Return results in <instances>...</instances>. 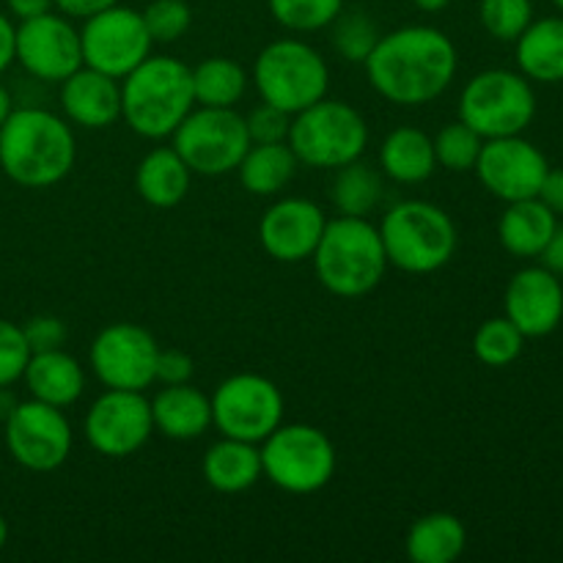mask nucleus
Instances as JSON below:
<instances>
[{"mask_svg":"<svg viewBox=\"0 0 563 563\" xmlns=\"http://www.w3.org/2000/svg\"><path fill=\"white\" fill-rule=\"evenodd\" d=\"M363 66L379 97L399 108H421L449 91L460 55L438 27L405 25L383 33Z\"/></svg>","mask_w":563,"mask_h":563,"instance_id":"f257e3e1","label":"nucleus"},{"mask_svg":"<svg viewBox=\"0 0 563 563\" xmlns=\"http://www.w3.org/2000/svg\"><path fill=\"white\" fill-rule=\"evenodd\" d=\"M77 143L69 121L44 108H16L0 126V168L14 185L44 190L75 168Z\"/></svg>","mask_w":563,"mask_h":563,"instance_id":"f03ea898","label":"nucleus"},{"mask_svg":"<svg viewBox=\"0 0 563 563\" xmlns=\"http://www.w3.org/2000/svg\"><path fill=\"white\" fill-rule=\"evenodd\" d=\"M196 108L192 69L170 55H148L121 77V119L148 141H163Z\"/></svg>","mask_w":563,"mask_h":563,"instance_id":"7ed1b4c3","label":"nucleus"},{"mask_svg":"<svg viewBox=\"0 0 563 563\" xmlns=\"http://www.w3.org/2000/svg\"><path fill=\"white\" fill-rule=\"evenodd\" d=\"M319 284L335 297L355 300L379 286L388 269L383 236L368 218L328 220L311 256Z\"/></svg>","mask_w":563,"mask_h":563,"instance_id":"20e7f679","label":"nucleus"},{"mask_svg":"<svg viewBox=\"0 0 563 563\" xmlns=\"http://www.w3.org/2000/svg\"><path fill=\"white\" fill-rule=\"evenodd\" d=\"M388 264L412 275L443 269L456 253V225L445 209L429 201H401L377 225Z\"/></svg>","mask_w":563,"mask_h":563,"instance_id":"39448f33","label":"nucleus"},{"mask_svg":"<svg viewBox=\"0 0 563 563\" xmlns=\"http://www.w3.org/2000/svg\"><path fill=\"white\" fill-rule=\"evenodd\" d=\"M286 143L306 168H341L363 157L368 146V124L361 110L324 97L291 115Z\"/></svg>","mask_w":563,"mask_h":563,"instance_id":"423d86ee","label":"nucleus"},{"mask_svg":"<svg viewBox=\"0 0 563 563\" xmlns=\"http://www.w3.org/2000/svg\"><path fill=\"white\" fill-rule=\"evenodd\" d=\"M253 82L262 102L295 115L328 97L330 69L319 49L302 38H278L258 53Z\"/></svg>","mask_w":563,"mask_h":563,"instance_id":"0eeeda50","label":"nucleus"},{"mask_svg":"<svg viewBox=\"0 0 563 563\" xmlns=\"http://www.w3.org/2000/svg\"><path fill=\"white\" fill-rule=\"evenodd\" d=\"M262 476L289 495H311L328 487L335 473V449L328 434L308 423H280L258 443Z\"/></svg>","mask_w":563,"mask_h":563,"instance_id":"6e6552de","label":"nucleus"},{"mask_svg":"<svg viewBox=\"0 0 563 563\" xmlns=\"http://www.w3.org/2000/svg\"><path fill=\"white\" fill-rule=\"evenodd\" d=\"M537 115V93L522 71L487 69L467 80L460 97V121L484 141L522 135Z\"/></svg>","mask_w":563,"mask_h":563,"instance_id":"1a4fd4ad","label":"nucleus"},{"mask_svg":"<svg viewBox=\"0 0 563 563\" xmlns=\"http://www.w3.org/2000/svg\"><path fill=\"white\" fill-rule=\"evenodd\" d=\"M174 148L192 176H225L236 170L251 148L245 115L234 108H192L176 126Z\"/></svg>","mask_w":563,"mask_h":563,"instance_id":"9d476101","label":"nucleus"},{"mask_svg":"<svg viewBox=\"0 0 563 563\" xmlns=\"http://www.w3.org/2000/svg\"><path fill=\"white\" fill-rule=\"evenodd\" d=\"M212 423L223 438L262 443L284 423V394L262 374H234L214 388Z\"/></svg>","mask_w":563,"mask_h":563,"instance_id":"9b49d317","label":"nucleus"},{"mask_svg":"<svg viewBox=\"0 0 563 563\" xmlns=\"http://www.w3.org/2000/svg\"><path fill=\"white\" fill-rule=\"evenodd\" d=\"M80 44L82 64L104 71L115 80H121L137 64H143L154 47L141 11L119 3L82 20Z\"/></svg>","mask_w":563,"mask_h":563,"instance_id":"f8f14e48","label":"nucleus"},{"mask_svg":"<svg viewBox=\"0 0 563 563\" xmlns=\"http://www.w3.org/2000/svg\"><path fill=\"white\" fill-rule=\"evenodd\" d=\"M5 449L16 465L33 473L58 471L71 454V427L64 410L44 401H16L5 418Z\"/></svg>","mask_w":563,"mask_h":563,"instance_id":"ddd939ff","label":"nucleus"},{"mask_svg":"<svg viewBox=\"0 0 563 563\" xmlns=\"http://www.w3.org/2000/svg\"><path fill=\"white\" fill-rule=\"evenodd\" d=\"M152 432V401L143 390L108 388L86 412L88 445L108 460H124L141 451Z\"/></svg>","mask_w":563,"mask_h":563,"instance_id":"4468645a","label":"nucleus"},{"mask_svg":"<svg viewBox=\"0 0 563 563\" xmlns=\"http://www.w3.org/2000/svg\"><path fill=\"white\" fill-rule=\"evenodd\" d=\"M157 341L146 328L132 322H115L99 330L88 361L104 388L146 390L154 383Z\"/></svg>","mask_w":563,"mask_h":563,"instance_id":"2eb2a0df","label":"nucleus"},{"mask_svg":"<svg viewBox=\"0 0 563 563\" xmlns=\"http://www.w3.org/2000/svg\"><path fill=\"white\" fill-rule=\"evenodd\" d=\"M16 60L36 80L64 82L82 66L80 31L69 16L53 11L22 20L16 25Z\"/></svg>","mask_w":563,"mask_h":563,"instance_id":"dca6fc26","label":"nucleus"},{"mask_svg":"<svg viewBox=\"0 0 563 563\" xmlns=\"http://www.w3.org/2000/svg\"><path fill=\"white\" fill-rule=\"evenodd\" d=\"M548 168V157L531 141L522 135H509L484 141L473 170L495 198L511 203L522 198H537Z\"/></svg>","mask_w":563,"mask_h":563,"instance_id":"f3484780","label":"nucleus"},{"mask_svg":"<svg viewBox=\"0 0 563 563\" xmlns=\"http://www.w3.org/2000/svg\"><path fill=\"white\" fill-rule=\"evenodd\" d=\"M328 225L322 207L308 198H280L258 223V240L275 262L297 264L313 256Z\"/></svg>","mask_w":563,"mask_h":563,"instance_id":"a211bd4d","label":"nucleus"},{"mask_svg":"<svg viewBox=\"0 0 563 563\" xmlns=\"http://www.w3.org/2000/svg\"><path fill=\"white\" fill-rule=\"evenodd\" d=\"M506 317L526 339L550 335L563 319V286L548 267H526L506 289Z\"/></svg>","mask_w":563,"mask_h":563,"instance_id":"6ab92c4d","label":"nucleus"},{"mask_svg":"<svg viewBox=\"0 0 563 563\" xmlns=\"http://www.w3.org/2000/svg\"><path fill=\"white\" fill-rule=\"evenodd\" d=\"M66 121L82 130H104L121 119V80L82 64L60 82Z\"/></svg>","mask_w":563,"mask_h":563,"instance_id":"aec40b11","label":"nucleus"},{"mask_svg":"<svg viewBox=\"0 0 563 563\" xmlns=\"http://www.w3.org/2000/svg\"><path fill=\"white\" fill-rule=\"evenodd\" d=\"M154 432L170 440H196L212 427V399L185 385H165L152 399Z\"/></svg>","mask_w":563,"mask_h":563,"instance_id":"412c9836","label":"nucleus"},{"mask_svg":"<svg viewBox=\"0 0 563 563\" xmlns=\"http://www.w3.org/2000/svg\"><path fill=\"white\" fill-rule=\"evenodd\" d=\"M22 379H25L31 399L60 407V410L75 405L86 388L82 366L77 363V357H71L64 350L33 352Z\"/></svg>","mask_w":563,"mask_h":563,"instance_id":"4be33fe9","label":"nucleus"},{"mask_svg":"<svg viewBox=\"0 0 563 563\" xmlns=\"http://www.w3.org/2000/svg\"><path fill=\"white\" fill-rule=\"evenodd\" d=\"M559 214L550 212L539 198H522V201H511L506 212L500 214L498 236L500 245L517 258H537L548 247L550 236H553L555 225H559Z\"/></svg>","mask_w":563,"mask_h":563,"instance_id":"5701e85b","label":"nucleus"},{"mask_svg":"<svg viewBox=\"0 0 563 563\" xmlns=\"http://www.w3.org/2000/svg\"><path fill=\"white\" fill-rule=\"evenodd\" d=\"M203 482L223 495L251 489L262 478V454L256 443L223 438L203 454Z\"/></svg>","mask_w":563,"mask_h":563,"instance_id":"b1692460","label":"nucleus"},{"mask_svg":"<svg viewBox=\"0 0 563 563\" xmlns=\"http://www.w3.org/2000/svg\"><path fill=\"white\" fill-rule=\"evenodd\" d=\"M192 170L179 157L174 146H163L148 152L141 159L135 174V190L148 207L170 209L181 203L190 192Z\"/></svg>","mask_w":563,"mask_h":563,"instance_id":"393cba45","label":"nucleus"},{"mask_svg":"<svg viewBox=\"0 0 563 563\" xmlns=\"http://www.w3.org/2000/svg\"><path fill=\"white\" fill-rule=\"evenodd\" d=\"M379 168L399 185H421L438 168L434 141L418 126H399L379 146Z\"/></svg>","mask_w":563,"mask_h":563,"instance_id":"a878e982","label":"nucleus"},{"mask_svg":"<svg viewBox=\"0 0 563 563\" xmlns=\"http://www.w3.org/2000/svg\"><path fill=\"white\" fill-rule=\"evenodd\" d=\"M515 44L517 66L528 80L563 82V16L533 20Z\"/></svg>","mask_w":563,"mask_h":563,"instance_id":"bb28decb","label":"nucleus"},{"mask_svg":"<svg viewBox=\"0 0 563 563\" xmlns=\"http://www.w3.org/2000/svg\"><path fill=\"white\" fill-rule=\"evenodd\" d=\"M465 526L449 511H432L416 520L405 539L407 559L416 563H451L465 553Z\"/></svg>","mask_w":563,"mask_h":563,"instance_id":"cd10ccee","label":"nucleus"},{"mask_svg":"<svg viewBox=\"0 0 563 563\" xmlns=\"http://www.w3.org/2000/svg\"><path fill=\"white\" fill-rule=\"evenodd\" d=\"M297 165L289 143H251L236 170L251 196H275L295 179Z\"/></svg>","mask_w":563,"mask_h":563,"instance_id":"c85d7f7f","label":"nucleus"},{"mask_svg":"<svg viewBox=\"0 0 563 563\" xmlns=\"http://www.w3.org/2000/svg\"><path fill=\"white\" fill-rule=\"evenodd\" d=\"M383 176L372 165L355 159V163H346L341 168H335L333 203L339 209V214H346V218H368L379 207V201H383Z\"/></svg>","mask_w":563,"mask_h":563,"instance_id":"c756f323","label":"nucleus"},{"mask_svg":"<svg viewBox=\"0 0 563 563\" xmlns=\"http://www.w3.org/2000/svg\"><path fill=\"white\" fill-rule=\"evenodd\" d=\"M247 88V71L231 58H207L192 69V93L201 108H234Z\"/></svg>","mask_w":563,"mask_h":563,"instance_id":"7c9ffc66","label":"nucleus"},{"mask_svg":"<svg viewBox=\"0 0 563 563\" xmlns=\"http://www.w3.org/2000/svg\"><path fill=\"white\" fill-rule=\"evenodd\" d=\"M522 346H526V335L509 317L487 319L473 335V352L484 366L493 368L511 366L522 355Z\"/></svg>","mask_w":563,"mask_h":563,"instance_id":"2f4dec72","label":"nucleus"},{"mask_svg":"<svg viewBox=\"0 0 563 563\" xmlns=\"http://www.w3.org/2000/svg\"><path fill=\"white\" fill-rule=\"evenodd\" d=\"M333 47L350 64H366L372 49L379 42V27L366 11H341L333 22Z\"/></svg>","mask_w":563,"mask_h":563,"instance_id":"473e14b6","label":"nucleus"},{"mask_svg":"<svg viewBox=\"0 0 563 563\" xmlns=\"http://www.w3.org/2000/svg\"><path fill=\"white\" fill-rule=\"evenodd\" d=\"M269 14L291 33H313L330 27L344 11V0H267Z\"/></svg>","mask_w":563,"mask_h":563,"instance_id":"72a5a7b5","label":"nucleus"},{"mask_svg":"<svg viewBox=\"0 0 563 563\" xmlns=\"http://www.w3.org/2000/svg\"><path fill=\"white\" fill-rule=\"evenodd\" d=\"M432 141L438 165L456 170V174H465V170L476 168L478 154H482L484 146V137L478 135L476 130H471L465 121L445 124L443 130L438 132V137H432Z\"/></svg>","mask_w":563,"mask_h":563,"instance_id":"f704fd0d","label":"nucleus"},{"mask_svg":"<svg viewBox=\"0 0 563 563\" xmlns=\"http://www.w3.org/2000/svg\"><path fill=\"white\" fill-rule=\"evenodd\" d=\"M478 20L484 31L498 42H517L520 33L533 22L531 0H482Z\"/></svg>","mask_w":563,"mask_h":563,"instance_id":"c9c22d12","label":"nucleus"},{"mask_svg":"<svg viewBox=\"0 0 563 563\" xmlns=\"http://www.w3.org/2000/svg\"><path fill=\"white\" fill-rule=\"evenodd\" d=\"M141 14L152 42L159 44L179 42L192 25V11L185 0H152Z\"/></svg>","mask_w":563,"mask_h":563,"instance_id":"e433bc0d","label":"nucleus"},{"mask_svg":"<svg viewBox=\"0 0 563 563\" xmlns=\"http://www.w3.org/2000/svg\"><path fill=\"white\" fill-rule=\"evenodd\" d=\"M31 361V346L20 324L0 319V388H11L25 374Z\"/></svg>","mask_w":563,"mask_h":563,"instance_id":"4c0bfd02","label":"nucleus"},{"mask_svg":"<svg viewBox=\"0 0 563 563\" xmlns=\"http://www.w3.org/2000/svg\"><path fill=\"white\" fill-rule=\"evenodd\" d=\"M247 135L251 143H286L291 126V115L286 110L275 108V104L262 102L258 108L251 110L245 119Z\"/></svg>","mask_w":563,"mask_h":563,"instance_id":"58836bf2","label":"nucleus"},{"mask_svg":"<svg viewBox=\"0 0 563 563\" xmlns=\"http://www.w3.org/2000/svg\"><path fill=\"white\" fill-rule=\"evenodd\" d=\"M25 333L27 346L33 352H47V350H64L66 328L58 317H33L31 322L22 328Z\"/></svg>","mask_w":563,"mask_h":563,"instance_id":"ea45409f","label":"nucleus"},{"mask_svg":"<svg viewBox=\"0 0 563 563\" xmlns=\"http://www.w3.org/2000/svg\"><path fill=\"white\" fill-rule=\"evenodd\" d=\"M192 357L181 350H159L157 366H154V383L163 385H185L192 379Z\"/></svg>","mask_w":563,"mask_h":563,"instance_id":"a19ab883","label":"nucleus"},{"mask_svg":"<svg viewBox=\"0 0 563 563\" xmlns=\"http://www.w3.org/2000/svg\"><path fill=\"white\" fill-rule=\"evenodd\" d=\"M537 198L550 209V212L563 214V168H548Z\"/></svg>","mask_w":563,"mask_h":563,"instance_id":"79ce46f5","label":"nucleus"},{"mask_svg":"<svg viewBox=\"0 0 563 563\" xmlns=\"http://www.w3.org/2000/svg\"><path fill=\"white\" fill-rule=\"evenodd\" d=\"M115 3L119 0H53L55 9L64 16H69V20H88V16L99 14V11L110 9Z\"/></svg>","mask_w":563,"mask_h":563,"instance_id":"37998d69","label":"nucleus"},{"mask_svg":"<svg viewBox=\"0 0 563 563\" xmlns=\"http://www.w3.org/2000/svg\"><path fill=\"white\" fill-rule=\"evenodd\" d=\"M16 60V25L0 14V75Z\"/></svg>","mask_w":563,"mask_h":563,"instance_id":"c03bdc74","label":"nucleus"},{"mask_svg":"<svg viewBox=\"0 0 563 563\" xmlns=\"http://www.w3.org/2000/svg\"><path fill=\"white\" fill-rule=\"evenodd\" d=\"M539 258H542V267H548L550 273L563 275V225H555L553 236H550L548 247Z\"/></svg>","mask_w":563,"mask_h":563,"instance_id":"a18cd8bd","label":"nucleus"},{"mask_svg":"<svg viewBox=\"0 0 563 563\" xmlns=\"http://www.w3.org/2000/svg\"><path fill=\"white\" fill-rule=\"evenodd\" d=\"M5 5H9L11 16H16L22 22L53 9V0H5Z\"/></svg>","mask_w":563,"mask_h":563,"instance_id":"49530a36","label":"nucleus"},{"mask_svg":"<svg viewBox=\"0 0 563 563\" xmlns=\"http://www.w3.org/2000/svg\"><path fill=\"white\" fill-rule=\"evenodd\" d=\"M16 407V399L14 394H11L9 388H0V421H5V418L11 416V410Z\"/></svg>","mask_w":563,"mask_h":563,"instance_id":"de8ad7c7","label":"nucleus"},{"mask_svg":"<svg viewBox=\"0 0 563 563\" xmlns=\"http://www.w3.org/2000/svg\"><path fill=\"white\" fill-rule=\"evenodd\" d=\"M11 110H14V104H11V93L5 91V86L0 82V126H3V121L9 119Z\"/></svg>","mask_w":563,"mask_h":563,"instance_id":"09e8293b","label":"nucleus"},{"mask_svg":"<svg viewBox=\"0 0 563 563\" xmlns=\"http://www.w3.org/2000/svg\"><path fill=\"white\" fill-rule=\"evenodd\" d=\"M412 3L421 11H427V14H434V11H443L451 0H412Z\"/></svg>","mask_w":563,"mask_h":563,"instance_id":"8fccbe9b","label":"nucleus"},{"mask_svg":"<svg viewBox=\"0 0 563 563\" xmlns=\"http://www.w3.org/2000/svg\"><path fill=\"white\" fill-rule=\"evenodd\" d=\"M5 542H9V526H5V517L0 515V550L5 548Z\"/></svg>","mask_w":563,"mask_h":563,"instance_id":"3c124183","label":"nucleus"},{"mask_svg":"<svg viewBox=\"0 0 563 563\" xmlns=\"http://www.w3.org/2000/svg\"><path fill=\"white\" fill-rule=\"evenodd\" d=\"M553 3H555V5H559V9L563 11V0H553Z\"/></svg>","mask_w":563,"mask_h":563,"instance_id":"603ef678","label":"nucleus"}]
</instances>
